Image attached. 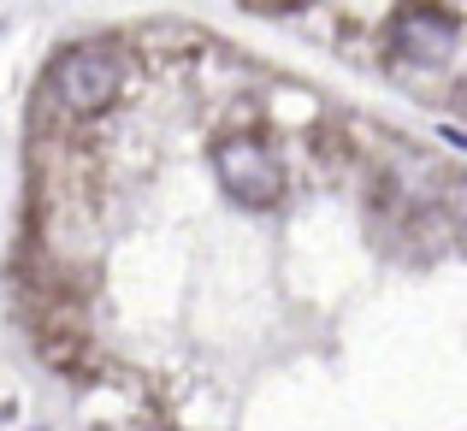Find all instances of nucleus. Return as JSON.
<instances>
[{"instance_id": "f257e3e1", "label": "nucleus", "mask_w": 467, "mask_h": 431, "mask_svg": "<svg viewBox=\"0 0 467 431\" xmlns=\"http://www.w3.org/2000/svg\"><path fill=\"white\" fill-rule=\"evenodd\" d=\"M119 89H125V59H119V47H107V42L71 47V54L54 66V95H59L66 113H101Z\"/></svg>"}, {"instance_id": "f03ea898", "label": "nucleus", "mask_w": 467, "mask_h": 431, "mask_svg": "<svg viewBox=\"0 0 467 431\" xmlns=\"http://www.w3.org/2000/svg\"><path fill=\"white\" fill-rule=\"evenodd\" d=\"M219 166H225V190L237 195L243 207H273L278 190H285V171H278L273 148L261 137H231L219 148Z\"/></svg>"}]
</instances>
